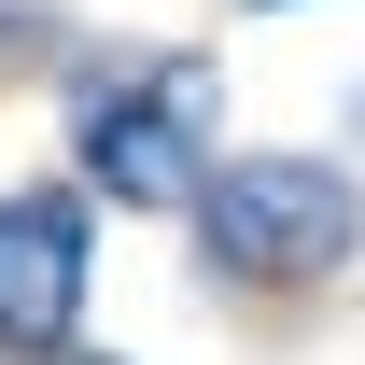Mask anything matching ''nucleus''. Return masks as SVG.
Instances as JSON below:
<instances>
[{"label":"nucleus","instance_id":"nucleus-1","mask_svg":"<svg viewBox=\"0 0 365 365\" xmlns=\"http://www.w3.org/2000/svg\"><path fill=\"white\" fill-rule=\"evenodd\" d=\"M182 253L211 295H323L365 253V169L351 155H211V182L182 197Z\"/></svg>","mask_w":365,"mask_h":365},{"label":"nucleus","instance_id":"nucleus-5","mask_svg":"<svg viewBox=\"0 0 365 365\" xmlns=\"http://www.w3.org/2000/svg\"><path fill=\"white\" fill-rule=\"evenodd\" d=\"M56 365H113V351H56Z\"/></svg>","mask_w":365,"mask_h":365},{"label":"nucleus","instance_id":"nucleus-2","mask_svg":"<svg viewBox=\"0 0 365 365\" xmlns=\"http://www.w3.org/2000/svg\"><path fill=\"white\" fill-rule=\"evenodd\" d=\"M225 155V71L197 43H113L71 71V197L113 211H182Z\"/></svg>","mask_w":365,"mask_h":365},{"label":"nucleus","instance_id":"nucleus-3","mask_svg":"<svg viewBox=\"0 0 365 365\" xmlns=\"http://www.w3.org/2000/svg\"><path fill=\"white\" fill-rule=\"evenodd\" d=\"M98 295V211L71 182H0V351L56 365Z\"/></svg>","mask_w":365,"mask_h":365},{"label":"nucleus","instance_id":"nucleus-4","mask_svg":"<svg viewBox=\"0 0 365 365\" xmlns=\"http://www.w3.org/2000/svg\"><path fill=\"white\" fill-rule=\"evenodd\" d=\"M253 14H309V0H253Z\"/></svg>","mask_w":365,"mask_h":365}]
</instances>
